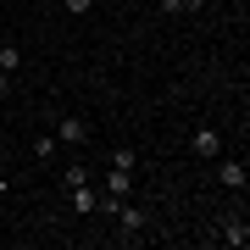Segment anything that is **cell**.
<instances>
[{"instance_id": "6da1fadb", "label": "cell", "mask_w": 250, "mask_h": 250, "mask_svg": "<svg viewBox=\"0 0 250 250\" xmlns=\"http://www.w3.org/2000/svg\"><path fill=\"white\" fill-rule=\"evenodd\" d=\"M189 150H195L200 161H217V156H223V134H217V128H195V139H189Z\"/></svg>"}, {"instance_id": "7a4b0ae2", "label": "cell", "mask_w": 250, "mask_h": 250, "mask_svg": "<svg viewBox=\"0 0 250 250\" xmlns=\"http://www.w3.org/2000/svg\"><path fill=\"white\" fill-rule=\"evenodd\" d=\"M89 139V123H83V117H62V123H56V145H83Z\"/></svg>"}, {"instance_id": "3957f363", "label": "cell", "mask_w": 250, "mask_h": 250, "mask_svg": "<svg viewBox=\"0 0 250 250\" xmlns=\"http://www.w3.org/2000/svg\"><path fill=\"white\" fill-rule=\"evenodd\" d=\"M217 184L223 189H245V156H228L223 167H217Z\"/></svg>"}, {"instance_id": "277c9868", "label": "cell", "mask_w": 250, "mask_h": 250, "mask_svg": "<svg viewBox=\"0 0 250 250\" xmlns=\"http://www.w3.org/2000/svg\"><path fill=\"white\" fill-rule=\"evenodd\" d=\"M117 228H123V239H134V233L145 228V211H139V206H128V200H123V206H117Z\"/></svg>"}, {"instance_id": "5b68a950", "label": "cell", "mask_w": 250, "mask_h": 250, "mask_svg": "<svg viewBox=\"0 0 250 250\" xmlns=\"http://www.w3.org/2000/svg\"><path fill=\"white\" fill-rule=\"evenodd\" d=\"M106 195H111V200H128V195H134V172L111 167V172H106Z\"/></svg>"}, {"instance_id": "8992f818", "label": "cell", "mask_w": 250, "mask_h": 250, "mask_svg": "<svg viewBox=\"0 0 250 250\" xmlns=\"http://www.w3.org/2000/svg\"><path fill=\"white\" fill-rule=\"evenodd\" d=\"M223 245H233V250H245V245H250V223H245V217H228V228H223Z\"/></svg>"}, {"instance_id": "52a82bcc", "label": "cell", "mask_w": 250, "mask_h": 250, "mask_svg": "<svg viewBox=\"0 0 250 250\" xmlns=\"http://www.w3.org/2000/svg\"><path fill=\"white\" fill-rule=\"evenodd\" d=\"M95 200H100V189H89V184H78V189H72V211H83V217H89V211H95Z\"/></svg>"}, {"instance_id": "ba28073f", "label": "cell", "mask_w": 250, "mask_h": 250, "mask_svg": "<svg viewBox=\"0 0 250 250\" xmlns=\"http://www.w3.org/2000/svg\"><path fill=\"white\" fill-rule=\"evenodd\" d=\"M111 167H123V172H134V167H139V156L128 150V145H117V150H111Z\"/></svg>"}, {"instance_id": "9c48e42d", "label": "cell", "mask_w": 250, "mask_h": 250, "mask_svg": "<svg viewBox=\"0 0 250 250\" xmlns=\"http://www.w3.org/2000/svg\"><path fill=\"white\" fill-rule=\"evenodd\" d=\"M62 184H67V189H78V184H89V167H83V161H72V167L62 172Z\"/></svg>"}, {"instance_id": "30bf717a", "label": "cell", "mask_w": 250, "mask_h": 250, "mask_svg": "<svg viewBox=\"0 0 250 250\" xmlns=\"http://www.w3.org/2000/svg\"><path fill=\"white\" fill-rule=\"evenodd\" d=\"M28 150H34V156H39V161H50V156H56V134H39V139H34V145H28Z\"/></svg>"}, {"instance_id": "8fae6325", "label": "cell", "mask_w": 250, "mask_h": 250, "mask_svg": "<svg viewBox=\"0 0 250 250\" xmlns=\"http://www.w3.org/2000/svg\"><path fill=\"white\" fill-rule=\"evenodd\" d=\"M22 67V56H17V45H0V72H17Z\"/></svg>"}, {"instance_id": "7c38bea8", "label": "cell", "mask_w": 250, "mask_h": 250, "mask_svg": "<svg viewBox=\"0 0 250 250\" xmlns=\"http://www.w3.org/2000/svg\"><path fill=\"white\" fill-rule=\"evenodd\" d=\"M62 6L72 11V17H83V11H89V6H95V0H62Z\"/></svg>"}, {"instance_id": "4fadbf2b", "label": "cell", "mask_w": 250, "mask_h": 250, "mask_svg": "<svg viewBox=\"0 0 250 250\" xmlns=\"http://www.w3.org/2000/svg\"><path fill=\"white\" fill-rule=\"evenodd\" d=\"M156 11H184V6H178V0H156Z\"/></svg>"}, {"instance_id": "5bb4252c", "label": "cell", "mask_w": 250, "mask_h": 250, "mask_svg": "<svg viewBox=\"0 0 250 250\" xmlns=\"http://www.w3.org/2000/svg\"><path fill=\"white\" fill-rule=\"evenodd\" d=\"M178 6H184V11H206V0H178Z\"/></svg>"}, {"instance_id": "9a60e30c", "label": "cell", "mask_w": 250, "mask_h": 250, "mask_svg": "<svg viewBox=\"0 0 250 250\" xmlns=\"http://www.w3.org/2000/svg\"><path fill=\"white\" fill-rule=\"evenodd\" d=\"M6 89H11V72H0V95H6Z\"/></svg>"}]
</instances>
